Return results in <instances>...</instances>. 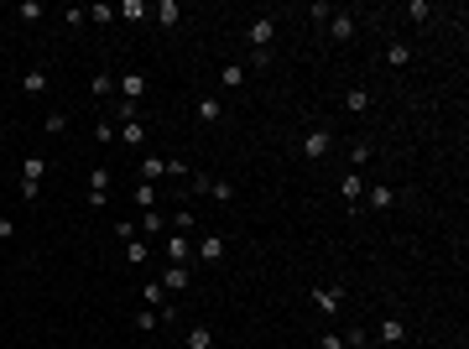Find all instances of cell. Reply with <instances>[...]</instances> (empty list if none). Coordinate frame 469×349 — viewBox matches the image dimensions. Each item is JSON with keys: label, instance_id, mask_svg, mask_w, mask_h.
<instances>
[{"label": "cell", "instance_id": "cell-1", "mask_svg": "<svg viewBox=\"0 0 469 349\" xmlns=\"http://www.w3.org/2000/svg\"><path fill=\"white\" fill-rule=\"evenodd\" d=\"M246 37H250V52H271V42H277V21H271V16H256V21L246 26Z\"/></svg>", "mask_w": 469, "mask_h": 349}, {"label": "cell", "instance_id": "cell-2", "mask_svg": "<svg viewBox=\"0 0 469 349\" xmlns=\"http://www.w3.org/2000/svg\"><path fill=\"white\" fill-rule=\"evenodd\" d=\"M397 188H391V183H365V203H370V209L375 214H391V209H397Z\"/></svg>", "mask_w": 469, "mask_h": 349}, {"label": "cell", "instance_id": "cell-3", "mask_svg": "<svg viewBox=\"0 0 469 349\" xmlns=\"http://www.w3.org/2000/svg\"><path fill=\"white\" fill-rule=\"evenodd\" d=\"M328 146H334V136H328L323 126H313V130H308L303 141H297V152H303L308 162H318V157H328Z\"/></svg>", "mask_w": 469, "mask_h": 349}, {"label": "cell", "instance_id": "cell-4", "mask_svg": "<svg viewBox=\"0 0 469 349\" xmlns=\"http://www.w3.org/2000/svg\"><path fill=\"white\" fill-rule=\"evenodd\" d=\"M355 32H360V16H350V11L328 16V37H334V42H355Z\"/></svg>", "mask_w": 469, "mask_h": 349}, {"label": "cell", "instance_id": "cell-5", "mask_svg": "<svg viewBox=\"0 0 469 349\" xmlns=\"http://www.w3.org/2000/svg\"><path fill=\"white\" fill-rule=\"evenodd\" d=\"M224 250H230V240H224V235H203V240L193 245V256H199V261H209V266H219V261H224Z\"/></svg>", "mask_w": 469, "mask_h": 349}, {"label": "cell", "instance_id": "cell-6", "mask_svg": "<svg viewBox=\"0 0 469 349\" xmlns=\"http://www.w3.org/2000/svg\"><path fill=\"white\" fill-rule=\"evenodd\" d=\"M120 99H126V105H141V94H146V73L141 68H130V73H120Z\"/></svg>", "mask_w": 469, "mask_h": 349}, {"label": "cell", "instance_id": "cell-7", "mask_svg": "<svg viewBox=\"0 0 469 349\" xmlns=\"http://www.w3.org/2000/svg\"><path fill=\"white\" fill-rule=\"evenodd\" d=\"M188 256H193V240L188 235H167V266H188Z\"/></svg>", "mask_w": 469, "mask_h": 349}, {"label": "cell", "instance_id": "cell-8", "mask_svg": "<svg viewBox=\"0 0 469 349\" xmlns=\"http://www.w3.org/2000/svg\"><path fill=\"white\" fill-rule=\"evenodd\" d=\"M344 303V287H313V308L318 313H339Z\"/></svg>", "mask_w": 469, "mask_h": 349}, {"label": "cell", "instance_id": "cell-9", "mask_svg": "<svg viewBox=\"0 0 469 349\" xmlns=\"http://www.w3.org/2000/svg\"><path fill=\"white\" fill-rule=\"evenodd\" d=\"M136 235H167V214H157V209H141Z\"/></svg>", "mask_w": 469, "mask_h": 349}, {"label": "cell", "instance_id": "cell-10", "mask_svg": "<svg viewBox=\"0 0 469 349\" xmlns=\"http://www.w3.org/2000/svg\"><path fill=\"white\" fill-rule=\"evenodd\" d=\"M188 281H193V271H188V266H167L162 271V292H188Z\"/></svg>", "mask_w": 469, "mask_h": 349}, {"label": "cell", "instance_id": "cell-11", "mask_svg": "<svg viewBox=\"0 0 469 349\" xmlns=\"http://www.w3.org/2000/svg\"><path fill=\"white\" fill-rule=\"evenodd\" d=\"M339 193H344V203H360V198H365V177L360 172H344L339 177Z\"/></svg>", "mask_w": 469, "mask_h": 349}, {"label": "cell", "instance_id": "cell-12", "mask_svg": "<svg viewBox=\"0 0 469 349\" xmlns=\"http://www.w3.org/2000/svg\"><path fill=\"white\" fill-rule=\"evenodd\" d=\"M183 349H214V334H209V323H193L183 334Z\"/></svg>", "mask_w": 469, "mask_h": 349}, {"label": "cell", "instance_id": "cell-13", "mask_svg": "<svg viewBox=\"0 0 469 349\" xmlns=\"http://www.w3.org/2000/svg\"><path fill=\"white\" fill-rule=\"evenodd\" d=\"M375 334H381V344H401V339H407V323H401V318H381Z\"/></svg>", "mask_w": 469, "mask_h": 349}, {"label": "cell", "instance_id": "cell-14", "mask_svg": "<svg viewBox=\"0 0 469 349\" xmlns=\"http://www.w3.org/2000/svg\"><path fill=\"white\" fill-rule=\"evenodd\" d=\"M344 110H350V115H365V110H370V89H360V83H355V89L344 94Z\"/></svg>", "mask_w": 469, "mask_h": 349}, {"label": "cell", "instance_id": "cell-15", "mask_svg": "<svg viewBox=\"0 0 469 349\" xmlns=\"http://www.w3.org/2000/svg\"><path fill=\"white\" fill-rule=\"evenodd\" d=\"M157 21H162L167 32H172V26L183 21V6H177V0H162V6H157Z\"/></svg>", "mask_w": 469, "mask_h": 349}, {"label": "cell", "instance_id": "cell-16", "mask_svg": "<svg viewBox=\"0 0 469 349\" xmlns=\"http://www.w3.org/2000/svg\"><path fill=\"white\" fill-rule=\"evenodd\" d=\"M219 83H224V89H240V83H246V63H224V68H219Z\"/></svg>", "mask_w": 469, "mask_h": 349}, {"label": "cell", "instance_id": "cell-17", "mask_svg": "<svg viewBox=\"0 0 469 349\" xmlns=\"http://www.w3.org/2000/svg\"><path fill=\"white\" fill-rule=\"evenodd\" d=\"M407 63H412V47L407 42H391L386 47V68H407Z\"/></svg>", "mask_w": 469, "mask_h": 349}, {"label": "cell", "instance_id": "cell-18", "mask_svg": "<svg viewBox=\"0 0 469 349\" xmlns=\"http://www.w3.org/2000/svg\"><path fill=\"white\" fill-rule=\"evenodd\" d=\"M120 141H126V146H146V126H141V120H126V126H120Z\"/></svg>", "mask_w": 469, "mask_h": 349}, {"label": "cell", "instance_id": "cell-19", "mask_svg": "<svg viewBox=\"0 0 469 349\" xmlns=\"http://www.w3.org/2000/svg\"><path fill=\"white\" fill-rule=\"evenodd\" d=\"M193 115H199L203 126H214V120L224 115V105H219V99H199V105H193Z\"/></svg>", "mask_w": 469, "mask_h": 349}, {"label": "cell", "instance_id": "cell-20", "mask_svg": "<svg viewBox=\"0 0 469 349\" xmlns=\"http://www.w3.org/2000/svg\"><path fill=\"white\" fill-rule=\"evenodd\" d=\"M42 172H47V167H42V157H26V162H21V183L42 188Z\"/></svg>", "mask_w": 469, "mask_h": 349}, {"label": "cell", "instance_id": "cell-21", "mask_svg": "<svg viewBox=\"0 0 469 349\" xmlns=\"http://www.w3.org/2000/svg\"><path fill=\"white\" fill-rule=\"evenodd\" d=\"M21 89H26V94H47V73H42V68H26V73H21Z\"/></svg>", "mask_w": 469, "mask_h": 349}, {"label": "cell", "instance_id": "cell-22", "mask_svg": "<svg viewBox=\"0 0 469 349\" xmlns=\"http://www.w3.org/2000/svg\"><path fill=\"white\" fill-rule=\"evenodd\" d=\"M141 177H146V183L167 177V157H146V162H141Z\"/></svg>", "mask_w": 469, "mask_h": 349}, {"label": "cell", "instance_id": "cell-23", "mask_svg": "<svg viewBox=\"0 0 469 349\" xmlns=\"http://www.w3.org/2000/svg\"><path fill=\"white\" fill-rule=\"evenodd\" d=\"M157 323H162V308H141V313H136V328H141V334H152Z\"/></svg>", "mask_w": 469, "mask_h": 349}, {"label": "cell", "instance_id": "cell-24", "mask_svg": "<svg viewBox=\"0 0 469 349\" xmlns=\"http://www.w3.org/2000/svg\"><path fill=\"white\" fill-rule=\"evenodd\" d=\"M126 261H130V266H146V240H141V235L126 240Z\"/></svg>", "mask_w": 469, "mask_h": 349}, {"label": "cell", "instance_id": "cell-25", "mask_svg": "<svg viewBox=\"0 0 469 349\" xmlns=\"http://www.w3.org/2000/svg\"><path fill=\"white\" fill-rule=\"evenodd\" d=\"M209 198H214V203H234V188L219 183V177H209Z\"/></svg>", "mask_w": 469, "mask_h": 349}, {"label": "cell", "instance_id": "cell-26", "mask_svg": "<svg viewBox=\"0 0 469 349\" xmlns=\"http://www.w3.org/2000/svg\"><path fill=\"white\" fill-rule=\"evenodd\" d=\"M42 126H47V136H63V130H68V115H63V110H47Z\"/></svg>", "mask_w": 469, "mask_h": 349}, {"label": "cell", "instance_id": "cell-27", "mask_svg": "<svg viewBox=\"0 0 469 349\" xmlns=\"http://www.w3.org/2000/svg\"><path fill=\"white\" fill-rule=\"evenodd\" d=\"M115 16H126V21H141V16H146V0H126V6H115Z\"/></svg>", "mask_w": 469, "mask_h": 349}, {"label": "cell", "instance_id": "cell-28", "mask_svg": "<svg viewBox=\"0 0 469 349\" xmlns=\"http://www.w3.org/2000/svg\"><path fill=\"white\" fill-rule=\"evenodd\" d=\"M89 193H110V167H94L89 172Z\"/></svg>", "mask_w": 469, "mask_h": 349}, {"label": "cell", "instance_id": "cell-29", "mask_svg": "<svg viewBox=\"0 0 469 349\" xmlns=\"http://www.w3.org/2000/svg\"><path fill=\"white\" fill-rule=\"evenodd\" d=\"M193 224H199V219H193V209H177L172 214V230L177 235H193Z\"/></svg>", "mask_w": 469, "mask_h": 349}, {"label": "cell", "instance_id": "cell-30", "mask_svg": "<svg viewBox=\"0 0 469 349\" xmlns=\"http://www.w3.org/2000/svg\"><path fill=\"white\" fill-rule=\"evenodd\" d=\"M136 203H141V209H157V183H141L136 188Z\"/></svg>", "mask_w": 469, "mask_h": 349}, {"label": "cell", "instance_id": "cell-31", "mask_svg": "<svg viewBox=\"0 0 469 349\" xmlns=\"http://www.w3.org/2000/svg\"><path fill=\"white\" fill-rule=\"evenodd\" d=\"M83 16H89V21H99V26H105V21H115V6H89V11H83Z\"/></svg>", "mask_w": 469, "mask_h": 349}, {"label": "cell", "instance_id": "cell-32", "mask_svg": "<svg viewBox=\"0 0 469 349\" xmlns=\"http://www.w3.org/2000/svg\"><path fill=\"white\" fill-rule=\"evenodd\" d=\"M167 303V292H162V281H146V308H162Z\"/></svg>", "mask_w": 469, "mask_h": 349}, {"label": "cell", "instance_id": "cell-33", "mask_svg": "<svg viewBox=\"0 0 469 349\" xmlns=\"http://www.w3.org/2000/svg\"><path fill=\"white\" fill-rule=\"evenodd\" d=\"M407 16H412V21H428V16H433V6H428V0H412Z\"/></svg>", "mask_w": 469, "mask_h": 349}, {"label": "cell", "instance_id": "cell-34", "mask_svg": "<svg viewBox=\"0 0 469 349\" xmlns=\"http://www.w3.org/2000/svg\"><path fill=\"white\" fill-rule=\"evenodd\" d=\"M89 89H94V94H99V99H105V94H110V89H115V79H110V73H94V83H89Z\"/></svg>", "mask_w": 469, "mask_h": 349}, {"label": "cell", "instance_id": "cell-35", "mask_svg": "<svg viewBox=\"0 0 469 349\" xmlns=\"http://www.w3.org/2000/svg\"><path fill=\"white\" fill-rule=\"evenodd\" d=\"M16 16H21V21H37V16H42V6H37V0H21V6H16Z\"/></svg>", "mask_w": 469, "mask_h": 349}, {"label": "cell", "instance_id": "cell-36", "mask_svg": "<svg viewBox=\"0 0 469 349\" xmlns=\"http://www.w3.org/2000/svg\"><path fill=\"white\" fill-rule=\"evenodd\" d=\"M350 162H355V167L370 162V146H365V141H355V146H350Z\"/></svg>", "mask_w": 469, "mask_h": 349}, {"label": "cell", "instance_id": "cell-37", "mask_svg": "<svg viewBox=\"0 0 469 349\" xmlns=\"http://www.w3.org/2000/svg\"><path fill=\"white\" fill-rule=\"evenodd\" d=\"M83 21H89V16H83V11H79V6H68V11H63V26H73V32H79V26H83Z\"/></svg>", "mask_w": 469, "mask_h": 349}, {"label": "cell", "instance_id": "cell-38", "mask_svg": "<svg viewBox=\"0 0 469 349\" xmlns=\"http://www.w3.org/2000/svg\"><path fill=\"white\" fill-rule=\"evenodd\" d=\"M318 349H344V334H323V339H318Z\"/></svg>", "mask_w": 469, "mask_h": 349}, {"label": "cell", "instance_id": "cell-39", "mask_svg": "<svg viewBox=\"0 0 469 349\" xmlns=\"http://www.w3.org/2000/svg\"><path fill=\"white\" fill-rule=\"evenodd\" d=\"M11 235H16V224H11V219H0V240H11Z\"/></svg>", "mask_w": 469, "mask_h": 349}]
</instances>
